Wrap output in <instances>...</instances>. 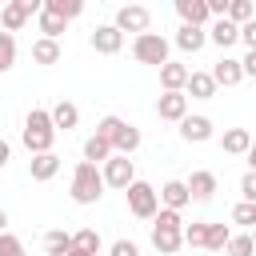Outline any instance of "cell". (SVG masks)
Here are the masks:
<instances>
[{
  "label": "cell",
  "instance_id": "obj_1",
  "mask_svg": "<svg viewBox=\"0 0 256 256\" xmlns=\"http://www.w3.org/2000/svg\"><path fill=\"white\" fill-rule=\"evenodd\" d=\"M96 136L108 140L112 156H132V152L140 148V128L128 124V120H120V116H104V120L96 124Z\"/></svg>",
  "mask_w": 256,
  "mask_h": 256
},
{
  "label": "cell",
  "instance_id": "obj_2",
  "mask_svg": "<svg viewBox=\"0 0 256 256\" xmlns=\"http://www.w3.org/2000/svg\"><path fill=\"white\" fill-rule=\"evenodd\" d=\"M180 232H184V220H180V212H168V208H160V212L152 216V248H156L160 256H176V252L184 248Z\"/></svg>",
  "mask_w": 256,
  "mask_h": 256
},
{
  "label": "cell",
  "instance_id": "obj_3",
  "mask_svg": "<svg viewBox=\"0 0 256 256\" xmlns=\"http://www.w3.org/2000/svg\"><path fill=\"white\" fill-rule=\"evenodd\" d=\"M20 140H24V148H28L32 156L52 152V144H56V128H52V120H48L44 108H32V112L24 116V132H20Z\"/></svg>",
  "mask_w": 256,
  "mask_h": 256
},
{
  "label": "cell",
  "instance_id": "obj_4",
  "mask_svg": "<svg viewBox=\"0 0 256 256\" xmlns=\"http://www.w3.org/2000/svg\"><path fill=\"white\" fill-rule=\"evenodd\" d=\"M68 192H72V200H76V204H84V208H88V204H96V200L104 196L100 168H96V164H88V160H80V164L72 168V188H68Z\"/></svg>",
  "mask_w": 256,
  "mask_h": 256
},
{
  "label": "cell",
  "instance_id": "obj_5",
  "mask_svg": "<svg viewBox=\"0 0 256 256\" xmlns=\"http://www.w3.org/2000/svg\"><path fill=\"white\" fill-rule=\"evenodd\" d=\"M124 196H128V212H132L136 220H152V216L160 212V200H156V188H152L148 180H132V184L124 188Z\"/></svg>",
  "mask_w": 256,
  "mask_h": 256
},
{
  "label": "cell",
  "instance_id": "obj_6",
  "mask_svg": "<svg viewBox=\"0 0 256 256\" xmlns=\"http://www.w3.org/2000/svg\"><path fill=\"white\" fill-rule=\"evenodd\" d=\"M132 56L140 60V64H168V40L160 36V32H140L136 40H132Z\"/></svg>",
  "mask_w": 256,
  "mask_h": 256
},
{
  "label": "cell",
  "instance_id": "obj_7",
  "mask_svg": "<svg viewBox=\"0 0 256 256\" xmlns=\"http://www.w3.org/2000/svg\"><path fill=\"white\" fill-rule=\"evenodd\" d=\"M32 16H40V0H12V4H4L0 8V24H4V32L12 36V32H20Z\"/></svg>",
  "mask_w": 256,
  "mask_h": 256
},
{
  "label": "cell",
  "instance_id": "obj_8",
  "mask_svg": "<svg viewBox=\"0 0 256 256\" xmlns=\"http://www.w3.org/2000/svg\"><path fill=\"white\" fill-rule=\"evenodd\" d=\"M148 24H152V12L144 8V4H124V8H116V20H112V28L124 36V32H148Z\"/></svg>",
  "mask_w": 256,
  "mask_h": 256
},
{
  "label": "cell",
  "instance_id": "obj_9",
  "mask_svg": "<svg viewBox=\"0 0 256 256\" xmlns=\"http://www.w3.org/2000/svg\"><path fill=\"white\" fill-rule=\"evenodd\" d=\"M100 180H104V188H120V192H124V188L136 180V168H132L128 156H108L104 168H100Z\"/></svg>",
  "mask_w": 256,
  "mask_h": 256
},
{
  "label": "cell",
  "instance_id": "obj_10",
  "mask_svg": "<svg viewBox=\"0 0 256 256\" xmlns=\"http://www.w3.org/2000/svg\"><path fill=\"white\" fill-rule=\"evenodd\" d=\"M88 44H92L100 56H116V52L124 48V36H120L112 24H96V28H92V36H88Z\"/></svg>",
  "mask_w": 256,
  "mask_h": 256
},
{
  "label": "cell",
  "instance_id": "obj_11",
  "mask_svg": "<svg viewBox=\"0 0 256 256\" xmlns=\"http://www.w3.org/2000/svg\"><path fill=\"white\" fill-rule=\"evenodd\" d=\"M156 116L180 124V120L188 116V96H184V92H164V96L156 100Z\"/></svg>",
  "mask_w": 256,
  "mask_h": 256
},
{
  "label": "cell",
  "instance_id": "obj_12",
  "mask_svg": "<svg viewBox=\"0 0 256 256\" xmlns=\"http://www.w3.org/2000/svg\"><path fill=\"white\" fill-rule=\"evenodd\" d=\"M208 76H212V84H216V88H232V84H240V80H244V72H240V60H232V56L216 60V68H212Z\"/></svg>",
  "mask_w": 256,
  "mask_h": 256
},
{
  "label": "cell",
  "instance_id": "obj_13",
  "mask_svg": "<svg viewBox=\"0 0 256 256\" xmlns=\"http://www.w3.org/2000/svg\"><path fill=\"white\" fill-rule=\"evenodd\" d=\"M180 136L188 144H204V140H212V120L208 116H184L180 120Z\"/></svg>",
  "mask_w": 256,
  "mask_h": 256
},
{
  "label": "cell",
  "instance_id": "obj_14",
  "mask_svg": "<svg viewBox=\"0 0 256 256\" xmlns=\"http://www.w3.org/2000/svg\"><path fill=\"white\" fill-rule=\"evenodd\" d=\"M56 172H60V156H56V152H40V156H32V160H28V176H32L36 184L52 180Z\"/></svg>",
  "mask_w": 256,
  "mask_h": 256
},
{
  "label": "cell",
  "instance_id": "obj_15",
  "mask_svg": "<svg viewBox=\"0 0 256 256\" xmlns=\"http://www.w3.org/2000/svg\"><path fill=\"white\" fill-rule=\"evenodd\" d=\"M184 188H188V200H212L216 196V176L212 172H192L188 180H184Z\"/></svg>",
  "mask_w": 256,
  "mask_h": 256
},
{
  "label": "cell",
  "instance_id": "obj_16",
  "mask_svg": "<svg viewBox=\"0 0 256 256\" xmlns=\"http://www.w3.org/2000/svg\"><path fill=\"white\" fill-rule=\"evenodd\" d=\"M156 200H160L168 212H180V208L188 204V188H184V180H164L160 192H156Z\"/></svg>",
  "mask_w": 256,
  "mask_h": 256
},
{
  "label": "cell",
  "instance_id": "obj_17",
  "mask_svg": "<svg viewBox=\"0 0 256 256\" xmlns=\"http://www.w3.org/2000/svg\"><path fill=\"white\" fill-rule=\"evenodd\" d=\"M176 12H180V20H184L188 28H204V24L212 20L204 0H176Z\"/></svg>",
  "mask_w": 256,
  "mask_h": 256
},
{
  "label": "cell",
  "instance_id": "obj_18",
  "mask_svg": "<svg viewBox=\"0 0 256 256\" xmlns=\"http://www.w3.org/2000/svg\"><path fill=\"white\" fill-rule=\"evenodd\" d=\"M188 64H176V60H168V64H160V84H164V92H184V84H188Z\"/></svg>",
  "mask_w": 256,
  "mask_h": 256
},
{
  "label": "cell",
  "instance_id": "obj_19",
  "mask_svg": "<svg viewBox=\"0 0 256 256\" xmlns=\"http://www.w3.org/2000/svg\"><path fill=\"white\" fill-rule=\"evenodd\" d=\"M220 148H224L228 156H248V152H252V132H248V128H228V132L220 136Z\"/></svg>",
  "mask_w": 256,
  "mask_h": 256
},
{
  "label": "cell",
  "instance_id": "obj_20",
  "mask_svg": "<svg viewBox=\"0 0 256 256\" xmlns=\"http://www.w3.org/2000/svg\"><path fill=\"white\" fill-rule=\"evenodd\" d=\"M184 96H192V100H212V96H216V84H212V76H208V72H188Z\"/></svg>",
  "mask_w": 256,
  "mask_h": 256
},
{
  "label": "cell",
  "instance_id": "obj_21",
  "mask_svg": "<svg viewBox=\"0 0 256 256\" xmlns=\"http://www.w3.org/2000/svg\"><path fill=\"white\" fill-rule=\"evenodd\" d=\"M48 120H52V128H56V132H60V128L68 132V128H76V124H80V108H76L72 100H60V104L48 112Z\"/></svg>",
  "mask_w": 256,
  "mask_h": 256
},
{
  "label": "cell",
  "instance_id": "obj_22",
  "mask_svg": "<svg viewBox=\"0 0 256 256\" xmlns=\"http://www.w3.org/2000/svg\"><path fill=\"white\" fill-rule=\"evenodd\" d=\"M204 36H208L216 48H232V44H236V36H240V28H236L232 20H216L212 28H204Z\"/></svg>",
  "mask_w": 256,
  "mask_h": 256
},
{
  "label": "cell",
  "instance_id": "obj_23",
  "mask_svg": "<svg viewBox=\"0 0 256 256\" xmlns=\"http://www.w3.org/2000/svg\"><path fill=\"white\" fill-rule=\"evenodd\" d=\"M204 44H208L204 28H188V24H180V28H176V48H180V52H200Z\"/></svg>",
  "mask_w": 256,
  "mask_h": 256
},
{
  "label": "cell",
  "instance_id": "obj_24",
  "mask_svg": "<svg viewBox=\"0 0 256 256\" xmlns=\"http://www.w3.org/2000/svg\"><path fill=\"white\" fill-rule=\"evenodd\" d=\"M40 8H44V12H52V16H60L64 24H68V20H76V16L84 12V4H80V0H40Z\"/></svg>",
  "mask_w": 256,
  "mask_h": 256
},
{
  "label": "cell",
  "instance_id": "obj_25",
  "mask_svg": "<svg viewBox=\"0 0 256 256\" xmlns=\"http://www.w3.org/2000/svg\"><path fill=\"white\" fill-rule=\"evenodd\" d=\"M224 20H232L236 28H240V24H248V20H256V8H252V0H228V8H224Z\"/></svg>",
  "mask_w": 256,
  "mask_h": 256
},
{
  "label": "cell",
  "instance_id": "obj_26",
  "mask_svg": "<svg viewBox=\"0 0 256 256\" xmlns=\"http://www.w3.org/2000/svg\"><path fill=\"white\" fill-rule=\"evenodd\" d=\"M108 156H112V148H108V140H100V136L92 132V136L84 140V160H88V164H104Z\"/></svg>",
  "mask_w": 256,
  "mask_h": 256
},
{
  "label": "cell",
  "instance_id": "obj_27",
  "mask_svg": "<svg viewBox=\"0 0 256 256\" xmlns=\"http://www.w3.org/2000/svg\"><path fill=\"white\" fill-rule=\"evenodd\" d=\"M72 248H80L84 256H100V232L96 228H80L72 236Z\"/></svg>",
  "mask_w": 256,
  "mask_h": 256
},
{
  "label": "cell",
  "instance_id": "obj_28",
  "mask_svg": "<svg viewBox=\"0 0 256 256\" xmlns=\"http://www.w3.org/2000/svg\"><path fill=\"white\" fill-rule=\"evenodd\" d=\"M32 60H36V64H56V60H60V44L40 36V40L32 44Z\"/></svg>",
  "mask_w": 256,
  "mask_h": 256
},
{
  "label": "cell",
  "instance_id": "obj_29",
  "mask_svg": "<svg viewBox=\"0 0 256 256\" xmlns=\"http://www.w3.org/2000/svg\"><path fill=\"white\" fill-rule=\"evenodd\" d=\"M228 236H232L228 224H208V228H204V248H208V252H224Z\"/></svg>",
  "mask_w": 256,
  "mask_h": 256
},
{
  "label": "cell",
  "instance_id": "obj_30",
  "mask_svg": "<svg viewBox=\"0 0 256 256\" xmlns=\"http://www.w3.org/2000/svg\"><path fill=\"white\" fill-rule=\"evenodd\" d=\"M68 248H72V236H68V232H60V228H56V232H48V236H44V252H48V256H64Z\"/></svg>",
  "mask_w": 256,
  "mask_h": 256
},
{
  "label": "cell",
  "instance_id": "obj_31",
  "mask_svg": "<svg viewBox=\"0 0 256 256\" xmlns=\"http://www.w3.org/2000/svg\"><path fill=\"white\" fill-rule=\"evenodd\" d=\"M224 252H228V256H252V252H256V244H252V236H248V232H240V236H228Z\"/></svg>",
  "mask_w": 256,
  "mask_h": 256
},
{
  "label": "cell",
  "instance_id": "obj_32",
  "mask_svg": "<svg viewBox=\"0 0 256 256\" xmlns=\"http://www.w3.org/2000/svg\"><path fill=\"white\" fill-rule=\"evenodd\" d=\"M12 64H16V36L0 32V72H8Z\"/></svg>",
  "mask_w": 256,
  "mask_h": 256
},
{
  "label": "cell",
  "instance_id": "obj_33",
  "mask_svg": "<svg viewBox=\"0 0 256 256\" xmlns=\"http://www.w3.org/2000/svg\"><path fill=\"white\" fill-rule=\"evenodd\" d=\"M40 32H44V40H56L60 32H64V20L60 16H52V12H44L40 8Z\"/></svg>",
  "mask_w": 256,
  "mask_h": 256
},
{
  "label": "cell",
  "instance_id": "obj_34",
  "mask_svg": "<svg viewBox=\"0 0 256 256\" xmlns=\"http://www.w3.org/2000/svg\"><path fill=\"white\" fill-rule=\"evenodd\" d=\"M204 228H208V224H204V220H196V224H188V228L180 232V240H184V244H192V248H204Z\"/></svg>",
  "mask_w": 256,
  "mask_h": 256
},
{
  "label": "cell",
  "instance_id": "obj_35",
  "mask_svg": "<svg viewBox=\"0 0 256 256\" xmlns=\"http://www.w3.org/2000/svg\"><path fill=\"white\" fill-rule=\"evenodd\" d=\"M232 224H244V228L256 224V204H244V200H240V204L232 208Z\"/></svg>",
  "mask_w": 256,
  "mask_h": 256
},
{
  "label": "cell",
  "instance_id": "obj_36",
  "mask_svg": "<svg viewBox=\"0 0 256 256\" xmlns=\"http://www.w3.org/2000/svg\"><path fill=\"white\" fill-rule=\"evenodd\" d=\"M0 256H24V244L12 232H0Z\"/></svg>",
  "mask_w": 256,
  "mask_h": 256
},
{
  "label": "cell",
  "instance_id": "obj_37",
  "mask_svg": "<svg viewBox=\"0 0 256 256\" xmlns=\"http://www.w3.org/2000/svg\"><path fill=\"white\" fill-rule=\"evenodd\" d=\"M236 44H244L248 52H256V20H248V24H240V36H236Z\"/></svg>",
  "mask_w": 256,
  "mask_h": 256
},
{
  "label": "cell",
  "instance_id": "obj_38",
  "mask_svg": "<svg viewBox=\"0 0 256 256\" xmlns=\"http://www.w3.org/2000/svg\"><path fill=\"white\" fill-rule=\"evenodd\" d=\"M240 196H244V204H256V172L240 176Z\"/></svg>",
  "mask_w": 256,
  "mask_h": 256
},
{
  "label": "cell",
  "instance_id": "obj_39",
  "mask_svg": "<svg viewBox=\"0 0 256 256\" xmlns=\"http://www.w3.org/2000/svg\"><path fill=\"white\" fill-rule=\"evenodd\" d=\"M108 256H140V248H136L132 240H116V244L108 248Z\"/></svg>",
  "mask_w": 256,
  "mask_h": 256
},
{
  "label": "cell",
  "instance_id": "obj_40",
  "mask_svg": "<svg viewBox=\"0 0 256 256\" xmlns=\"http://www.w3.org/2000/svg\"><path fill=\"white\" fill-rule=\"evenodd\" d=\"M240 72L244 76H256V52H244L240 56Z\"/></svg>",
  "mask_w": 256,
  "mask_h": 256
},
{
  "label": "cell",
  "instance_id": "obj_41",
  "mask_svg": "<svg viewBox=\"0 0 256 256\" xmlns=\"http://www.w3.org/2000/svg\"><path fill=\"white\" fill-rule=\"evenodd\" d=\"M8 156H12V148H8V144H4V140H0V168H4V164H8Z\"/></svg>",
  "mask_w": 256,
  "mask_h": 256
},
{
  "label": "cell",
  "instance_id": "obj_42",
  "mask_svg": "<svg viewBox=\"0 0 256 256\" xmlns=\"http://www.w3.org/2000/svg\"><path fill=\"white\" fill-rule=\"evenodd\" d=\"M4 228H8V212L0 208V232H4Z\"/></svg>",
  "mask_w": 256,
  "mask_h": 256
}]
</instances>
